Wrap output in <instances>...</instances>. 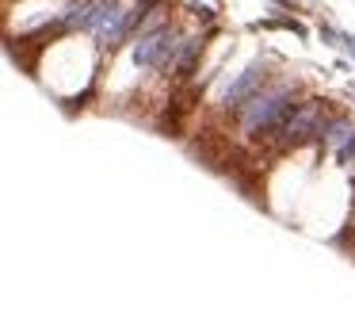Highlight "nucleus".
Returning <instances> with one entry per match:
<instances>
[{
	"mask_svg": "<svg viewBox=\"0 0 355 333\" xmlns=\"http://www.w3.org/2000/svg\"><path fill=\"white\" fill-rule=\"evenodd\" d=\"M107 4H111V0H73V8L65 12V24H69V27H88V31H92L96 19L103 16Z\"/></svg>",
	"mask_w": 355,
	"mask_h": 333,
	"instance_id": "5",
	"label": "nucleus"
},
{
	"mask_svg": "<svg viewBox=\"0 0 355 333\" xmlns=\"http://www.w3.org/2000/svg\"><path fill=\"white\" fill-rule=\"evenodd\" d=\"M317 123H321V104L309 100V104H302V108H294L291 115H286V123L279 127V134H283L286 142H302L317 131Z\"/></svg>",
	"mask_w": 355,
	"mask_h": 333,
	"instance_id": "3",
	"label": "nucleus"
},
{
	"mask_svg": "<svg viewBox=\"0 0 355 333\" xmlns=\"http://www.w3.org/2000/svg\"><path fill=\"white\" fill-rule=\"evenodd\" d=\"M263 73H268V70H263L260 62H252V65H248V70H245V73H241V77L230 85V92H225V108H237V111L245 108V104L256 96V88H260Z\"/></svg>",
	"mask_w": 355,
	"mask_h": 333,
	"instance_id": "4",
	"label": "nucleus"
},
{
	"mask_svg": "<svg viewBox=\"0 0 355 333\" xmlns=\"http://www.w3.org/2000/svg\"><path fill=\"white\" fill-rule=\"evenodd\" d=\"M291 111H294V96H291V88L279 85V88H268V92H256L241 108V119H245V131L263 134V131H279Z\"/></svg>",
	"mask_w": 355,
	"mask_h": 333,
	"instance_id": "1",
	"label": "nucleus"
},
{
	"mask_svg": "<svg viewBox=\"0 0 355 333\" xmlns=\"http://www.w3.org/2000/svg\"><path fill=\"white\" fill-rule=\"evenodd\" d=\"M352 134H355V127L347 123V119H336V123H329V131H324V146H329V149H340L347 138H352Z\"/></svg>",
	"mask_w": 355,
	"mask_h": 333,
	"instance_id": "6",
	"label": "nucleus"
},
{
	"mask_svg": "<svg viewBox=\"0 0 355 333\" xmlns=\"http://www.w3.org/2000/svg\"><path fill=\"white\" fill-rule=\"evenodd\" d=\"M340 42H344V47H347V54L355 58V39H347V35H344V39H340Z\"/></svg>",
	"mask_w": 355,
	"mask_h": 333,
	"instance_id": "8",
	"label": "nucleus"
},
{
	"mask_svg": "<svg viewBox=\"0 0 355 333\" xmlns=\"http://www.w3.org/2000/svg\"><path fill=\"white\" fill-rule=\"evenodd\" d=\"M138 47H134V62L141 65V70H161V65H172V58H176L180 42L176 35L168 31V27H161V31L153 35H141V39H134Z\"/></svg>",
	"mask_w": 355,
	"mask_h": 333,
	"instance_id": "2",
	"label": "nucleus"
},
{
	"mask_svg": "<svg viewBox=\"0 0 355 333\" xmlns=\"http://www.w3.org/2000/svg\"><path fill=\"white\" fill-rule=\"evenodd\" d=\"M199 47H202L199 39H184V47L176 50V58H172V70H180V73L191 70V62H195V54H199Z\"/></svg>",
	"mask_w": 355,
	"mask_h": 333,
	"instance_id": "7",
	"label": "nucleus"
}]
</instances>
